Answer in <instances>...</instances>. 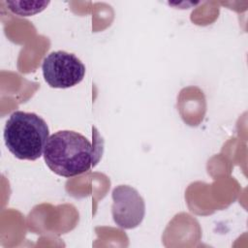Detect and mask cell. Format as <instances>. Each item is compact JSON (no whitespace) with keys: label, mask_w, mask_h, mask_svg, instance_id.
Here are the masks:
<instances>
[{"label":"cell","mask_w":248,"mask_h":248,"mask_svg":"<svg viewBox=\"0 0 248 248\" xmlns=\"http://www.w3.org/2000/svg\"><path fill=\"white\" fill-rule=\"evenodd\" d=\"M97 149L83 135L70 130L52 134L46 144L44 159L57 175L73 177L86 172L96 159Z\"/></svg>","instance_id":"obj_1"},{"label":"cell","mask_w":248,"mask_h":248,"mask_svg":"<svg viewBox=\"0 0 248 248\" xmlns=\"http://www.w3.org/2000/svg\"><path fill=\"white\" fill-rule=\"evenodd\" d=\"M8 9L19 16H30L43 12L49 1H6Z\"/></svg>","instance_id":"obj_5"},{"label":"cell","mask_w":248,"mask_h":248,"mask_svg":"<svg viewBox=\"0 0 248 248\" xmlns=\"http://www.w3.org/2000/svg\"><path fill=\"white\" fill-rule=\"evenodd\" d=\"M84 64L73 53L63 50L47 54L42 64L44 79L52 88H70L85 76Z\"/></svg>","instance_id":"obj_3"},{"label":"cell","mask_w":248,"mask_h":248,"mask_svg":"<svg viewBox=\"0 0 248 248\" xmlns=\"http://www.w3.org/2000/svg\"><path fill=\"white\" fill-rule=\"evenodd\" d=\"M3 136L7 148L15 157L35 161L44 154L49 129L38 114L16 110L7 120Z\"/></svg>","instance_id":"obj_2"},{"label":"cell","mask_w":248,"mask_h":248,"mask_svg":"<svg viewBox=\"0 0 248 248\" xmlns=\"http://www.w3.org/2000/svg\"><path fill=\"white\" fill-rule=\"evenodd\" d=\"M114 223L125 230L138 227L145 215V203L140 193L129 185H118L111 193Z\"/></svg>","instance_id":"obj_4"}]
</instances>
